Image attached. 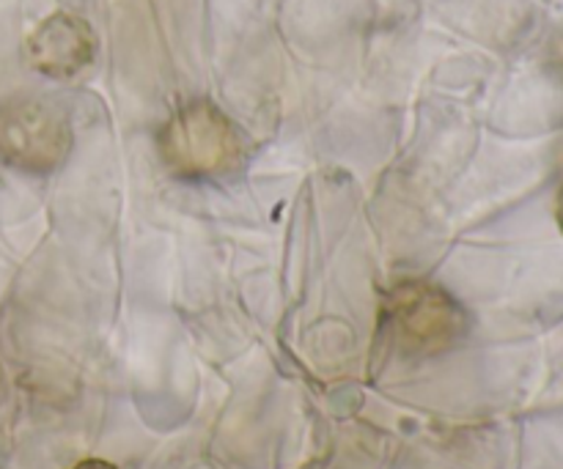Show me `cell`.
<instances>
[{"label":"cell","instance_id":"cell-2","mask_svg":"<svg viewBox=\"0 0 563 469\" xmlns=\"http://www.w3.org/2000/svg\"><path fill=\"white\" fill-rule=\"evenodd\" d=\"M379 330L399 355L429 357L454 346L465 335L467 319L449 291L427 280H407L385 294Z\"/></svg>","mask_w":563,"mask_h":469},{"label":"cell","instance_id":"cell-6","mask_svg":"<svg viewBox=\"0 0 563 469\" xmlns=\"http://www.w3.org/2000/svg\"><path fill=\"white\" fill-rule=\"evenodd\" d=\"M555 60H559V66L563 69V38L559 44H555Z\"/></svg>","mask_w":563,"mask_h":469},{"label":"cell","instance_id":"cell-5","mask_svg":"<svg viewBox=\"0 0 563 469\" xmlns=\"http://www.w3.org/2000/svg\"><path fill=\"white\" fill-rule=\"evenodd\" d=\"M71 469H119V467H113L110 461H102V459H88V461H80V465Z\"/></svg>","mask_w":563,"mask_h":469},{"label":"cell","instance_id":"cell-7","mask_svg":"<svg viewBox=\"0 0 563 469\" xmlns=\"http://www.w3.org/2000/svg\"><path fill=\"white\" fill-rule=\"evenodd\" d=\"M559 220H561V225H563V190H561V196H559Z\"/></svg>","mask_w":563,"mask_h":469},{"label":"cell","instance_id":"cell-3","mask_svg":"<svg viewBox=\"0 0 563 469\" xmlns=\"http://www.w3.org/2000/svg\"><path fill=\"white\" fill-rule=\"evenodd\" d=\"M71 126L55 104L20 99L0 110V159L25 174H49L69 157Z\"/></svg>","mask_w":563,"mask_h":469},{"label":"cell","instance_id":"cell-4","mask_svg":"<svg viewBox=\"0 0 563 469\" xmlns=\"http://www.w3.org/2000/svg\"><path fill=\"white\" fill-rule=\"evenodd\" d=\"M97 53L91 27L71 14H53L27 38V58L42 75L75 77L86 69Z\"/></svg>","mask_w":563,"mask_h":469},{"label":"cell","instance_id":"cell-1","mask_svg":"<svg viewBox=\"0 0 563 469\" xmlns=\"http://www.w3.org/2000/svg\"><path fill=\"white\" fill-rule=\"evenodd\" d=\"M159 157L179 179L214 181L240 168L245 143L229 115L209 102H192L159 132Z\"/></svg>","mask_w":563,"mask_h":469}]
</instances>
